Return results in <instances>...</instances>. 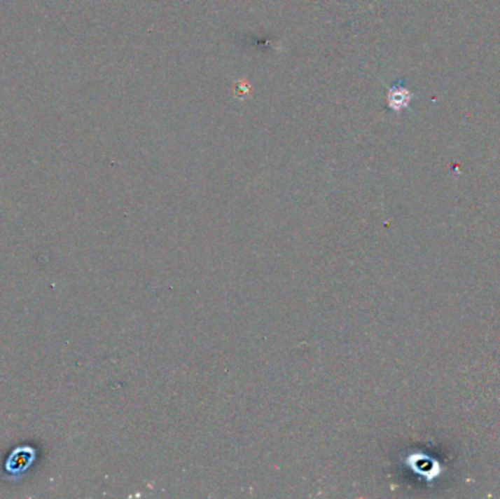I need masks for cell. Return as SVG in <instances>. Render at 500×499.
Masks as SVG:
<instances>
[{
	"mask_svg": "<svg viewBox=\"0 0 500 499\" xmlns=\"http://www.w3.org/2000/svg\"><path fill=\"white\" fill-rule=\"evenodd\" d=\"M411 94L407 88L395 86L391 88L389 95H388V103L392 110H401L410 103Z\"/></svg>",
	"mask_w": 500,
	"mask_h": 499,
	"instance_id": "cell-1",
	"label": "cell"
}]
</instances>
